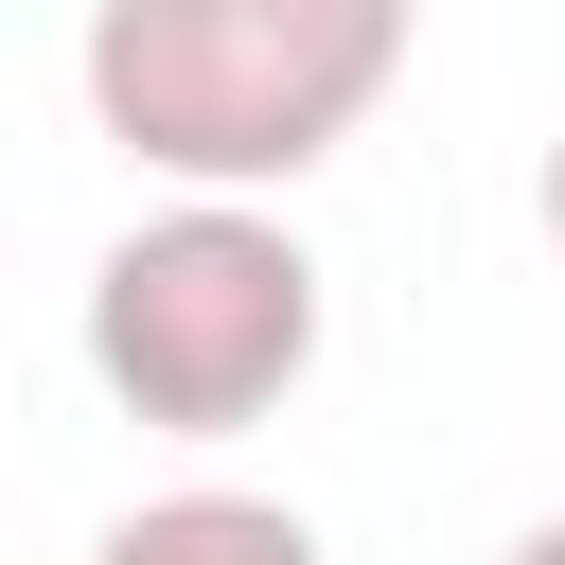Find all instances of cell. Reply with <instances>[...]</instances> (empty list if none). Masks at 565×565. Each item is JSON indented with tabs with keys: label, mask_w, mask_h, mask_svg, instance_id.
Listing matches in <instances>:
<instances>
[{
	"label": "cell",
	"mask_w": 565,
	"mask_h": 565,
	"mask_svg": "<svg viewBox=\"0 0 565 565\" xmlns=\"http://www.w3.org/2000/svg\"><path fill=\"white\" fill-rule=\"evenodd\" d=\"M318 247L282 230V194H159V212H124L106 230V265H88V388L124 406V424H159V441H247V424H282L300 406V371H318Z\"/></svg>",
	"instance_id": "cell-2"
},
{
	"label": "cell",
	"mask_w": 565,
	"mask_h": 565,
	"mask_svg": "<svg viewBox=\"0 0 565 565\" xmlns=\"http://www.w3.org/2000/svg\"><path fill=\"white\" fill-rule=\"evenodd\" d=\"M424 53V0H88L71 88L159 194H300Z\"/></svg>",
	"instance_id": "cell-1"
},
{
	"label": "cell",
	"mask_w": 565,
	"mask_h": 565,
	"mask_svg": "<svg viewBox=\"0 0 565 565\" xmlns=\"http://www.w3.org/2000/svg\"><path fill=\"white\" fill-rule=\"evenodd\" d=\"M88 565H335V547H318V512L247 494V477H177V494L106 512V530H88Z\"/></svg>",
	"instance_id": "cell-3"
},
{
	"label": "cell",
	"mask_w": 565,
	"mask_h": 565,
	"mask_svg": "<svg viewBox=\"0 0 565 565\" xmlns=\"http://www.w3.org/2000/svg\"><path fill=\"white\" fill-rule=\"evenodd\" d=\"M494 565H565V512H530V530H512V547H494Z\"/></svg>",
	"instance_id": "cell-5"
},
{
	"label": "cell",
	"mask_w": 565,
	"mask_h": 565,
	"mask_svg": "<svg viewBox=\"0 0 565 565\" xmlns=\"http://www.w3.org/2000/svg\"><path fill=\"white\" fill-rule=\"evenodd\" d=\"M530 212H547V247H565V124H547V177H530Z\"/></svg>",
	"instance_id": "cell-4"
}]
</instances>
